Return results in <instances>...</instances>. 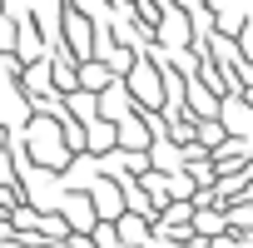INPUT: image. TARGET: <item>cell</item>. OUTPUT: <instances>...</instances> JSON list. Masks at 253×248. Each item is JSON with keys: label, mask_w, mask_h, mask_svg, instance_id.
<instances>
[{"label": "cell", "mask_w": 253, "mask_h": 248, "mask_svg": "<svg viewBox=\"0 0 253 248\" xmlns=\"http://www.w3.org/2000/svg\"><path fill=\"white\" fill-rule=\"evenodd\" d=\"M15 144H20L35 164L60 169V174H65V164L75 159V154H70V144H65V129H60V119H55V114H35L25 129H15Z\"/></svg>", "instance_id": "1"}, {"label": "cell", "mask_w": 253, "mask_h": 248, "mask_svg": "<svg viewBox=\"0 0 253 248\" xmlns=\"http://www.w3.org/2000/svg\"><path fill=\"white\" fill-rule=\"evenodd\" d=\"M124 84H129V94H134L139 109H164V99H169V89H164V60L159 55H139L134 70L124 75Z\"/></svg>", "instance_id": "2"}, {"label": "cell", "mask_w": 253, "mask_h": 248, "mask_svg": "<svg viewBox=\"0 0 253 248\" xmlns=\"http://www.w3.org/2000/svg\"><path fill=\"white\" fill-rule=\"evenodd\" d=\"M60 218L70 223V233H94L99 208H94V199H89L84 189H65V199H60Z\"/></svg>", "instance_id": "3"}, {"label": "cell", "mask_w": 253, "mask_h": 248, "mask_svg": "<svg viewBox=\"0 0 253 248\" xmlns=\"http://www.w3.org/2000/svg\"><path fill=\"white\" fill-rule=\"evenodd\" d=\"M89 199H94V208H99V223H119L124 213H129V204H124V184H119V179H109V174H99V179H94Z\"/></svg>", "instance_id": "4"}, {"label": "cell", "mask_w": 253, "mask_h": 248, "mask_svg": "<svg viewBox=\"0 0 253 248\" xmlns=\"http://www.w3.org/2000/svg\"><path fill=\"white\" fill-rule=\"evenodd\" d=\"M15 84H20V89H25V99L40 109L45 99H55V60H35V65H25Z\"/></svg>", "instance_id": "5"}, {"label": "cell", "mask_w": 253, "mask_h": 248, "mask_svg": "<svg viewBox=\"0 0 253 248\" xmlns=\"http://www.w3.org/2000/svg\"><path fill=\"white\" fill-rule=\"evenodd\" d=\"M194 45V20L184 5H169L159 20V50H189Z\"/></svg>", "instance_id": "6"}, {"label": "cell", "mask_w": 253, "mask_h": 248, "mask_svg": "<svg viewBox=\"0 0 253 248\" xmlns=\"http://www.w3.org/2000/svg\"><path fill=\"white\" fill-rule=\"evenodd\" d=\"M0 119H5L10 129H25V124L35 119V104L25 99L20 84H0Z\"/></svg>", "instance_id": "7"}, {"label": "cell", "mask_w": 253, "mask_h": 248, "mask_svg": "<svg viewBox=\"0 0 253 248\" xmlns=\"http://www.w3.org/2000/svg\"><path fill=\"white\" fill-rule=\"evenodd\" d=\"M218 119H223V129H228L233 139H248V134H253V104H248L243 94H228L223 109H218Z\"/></svg>", "instance_id": "8"}, {"label": "cell", "mask_w": 253, "mask_h": 248, "mask_svg": "<svg viewBox=\"0 0 253 248\" xmlns=\"http://www.w3.org/2000/svg\"><path fill=\"white\" fill-rule=\"evenodd\" d=\"M248 0H213V20H218V35H243V25H248Z\"/></svg>", "instance_id": "9"}, {"label": "cell", "mask_w": 253, "mask_h": 248, "mask_svg": "<svg viewBox=\"0 0 253 248\" xmlns=\"http://www.w3.org/2000/svg\"><path fill=\"white\" fill-rule=\"evenodd\" d=\"M104 169H99V154H75L70 164H65V189H94V179H99Z\"/></svg>", "instance_id": "10"}, {"label": "cell", "mask_w": 253, "mask_h": 248, "mask_svg": "<svg viewBox=\"0 0 253 248\" xmlns=\"http://www.w3.org/2000/svg\"><path fill=\"white\" fill-rule=\"evenodd\" d=\"M134 109H139V104H134V94H129V84H124V80H119V84H109V89L99 94V114H104V119H114V124H119V119H129Z\"/></svg>", "instance_id": "11"}, {"label": "cell", "mask_w": 253, "mask_h": 248, "mask_svg": "<svg viewBox=\"0 0 253 248\" xmlns=\"http://www.w3.org/2000/svg\"><path fill=\"white\" fill-rule=\"evenodd\" d=\"M84 139H89V154H99V159H104L109 149H119V124L99 114V119H89V124H84Z\"/></svg>", "instance_id": "12"}, {"label": "cell", "mask_w": 253, "mask_h": 248, "mask_svg": "<svg viewBox=\"0 0 253 248\" xmlns=\"http://www.w3.org/2000/svg\"><path fill=\"white\" fill-rule=\"evenodd\" d=\"M114 228H119L124 248H144V243L154 238V228H159V223H154V218H144V213H124V218H119Z\"/></svg>", "instance_id": "13"}, {"label": "cell", "mask_w": 253, "mask_h": 248, "mask_svg": "<svg viewBox=\"0 0 253 248\" xmlns=\"http://www.w3.org/2000/svg\"><path fill=\"white\" fill-rule=\"evenodd\" d=\"M109 84H119V75H114L104 60H84V65H80V89H94V94H104Z\"/></svg>", "instance_id": "14"}, {"label": "cell", "mask_w": 253, "mask_h": 248, "mask_svg": "<svg viewBox=\"0 0 253 248\" xmlns=\"http://www.w3.org/2000/svg\"><path fill=\"white\" fill-rule=\"evenodd\" d=\"M149 164H154V169H164V174H179V169H184V144H174L169 134H164V139H154Z\"/></svg>", "instance_id": "15"}, {"label": "cell", "mask_w": 253, "mask_h": 248, "mask_svg": "<svg viewBox=\"0 0 253 248\" xmlns=\"http://www.w3.org/2000/svg\"><path fill=\"white\" fill-rule=\"evenodd\" d=\"M194 233H204V238L228 233V208H194Z\"/></svg>", "instance_id": "16"}, {"label": "cell", "mask_w": 253, "mask_h": 248, "mask_svg": "<svg viewBox=\"0 0 253 248\" xmlns=\"http://www.w3.org/2000/svg\"><path fill=\"white\" fill-rule=\"evenodd\" d=\"M65 109H70L75 119L89 124V119H99V94H94V89H75V94L65 99Z\"/></svg>", "instance_id": "17"}, {"label": "cell", "mask_w": 253, "mask_h": 248, "mask_svg": "<svg viewBox=\"0 0 253 248\" xmlns=\"http://www.w3.org/2000/svg\"><path fill=\"white\" fill-rule=\"evenodd\" d=\"M169 139H174V144H184V149H189V144H199V114H194V109H189V114H179V119H169Z\"/></svg>", "instance_id": "18"}, {"label": "cell", "mask_w": 253, "mask_h": 248, "mask_svg": "<svg viewBox=\"0 0 253 248\" xmlns=\"http://www.w3.org/2000/svg\"><path fill=\"white\" fill-rule=\"evenodd\" d=\"M223 139H228L223 119H199V144H204V149H218Z\"/></svg>", "instance_id": "19"}, {"label": "cell", "mask_w": 253, "mask_h": 248, "mask_svg": "<svg viewBox=\"0 0 253 248\" xmlns=\"http://www.w3.org/2000/svg\"><path fill=\"white\" fill-rule=\"evenodd\" d=\"M0 184L20 189V159H15V149H0Z\"/></svg>", "instance_id": "20"}, {"label": "cell", "mask_w": 253, "mask_h": 248, "mask_svg": "<svg viewBox=\"0 0 253 248\" xmlns=\"http://www.w3.org/2000/svg\"><path fill=\"white\" fill-rule=\"evenodd\" d=\"M70 5H80V10H89L94 20H109V15H114V0H70Z\"/></svg>", "instance_id": "21"}, {"label": "cell", "mask_w": 253, "mask_h": 248, "mask_svg": "<svg viewBox=\"0 0 253 248\" xmlns=\"http://www.w3.org/2000/svg\"><path fill=\"white\" fill-rule=\"evenodd\" d=\"M0 5H5V15H15V20H30L40 0H0Z\"/></svg>", "instance_id": "22"}, {"label": "cell", "mask_w": 253, "mask_h": 248, "mask_svg": "<svg viewBox=\"0 0 253 248\" xmlns=\"http://www.w3.org/2000/svg\"><path fill=\"white\" fill-rule=\"evenodd\" d=\"M65 248H99V243H94V233H70Z\"/></svg>", "instance_id": "23"}, {"label": "cell", "mask_w": 253, "mask_h": 248, "mask_svg": "<svg viewBox=\"0 0 253 248\" xmlns=\"http://www.w3.org/2000/svg\"><path fill=\"white\" fill-rule=\"evenodd\" d=\"M238 45H243V60H253V15H248V25H243V35H238Z\"/></svg>", "instance_id": "24"}, {"label": "cell", "mask_w": 253, "mask_h": 248, "mask_svg": "<svg viewBox=\"0 0 253 248\" xmlns=\"http://www.w3.org/2000/svg\"><path fill=\"white\" fill-rule=\"evenodd\" d=\"M144 248H184V243H179V238H169V233H154Z\"/></svg>", "instance_id": "25"}]
</instances>
